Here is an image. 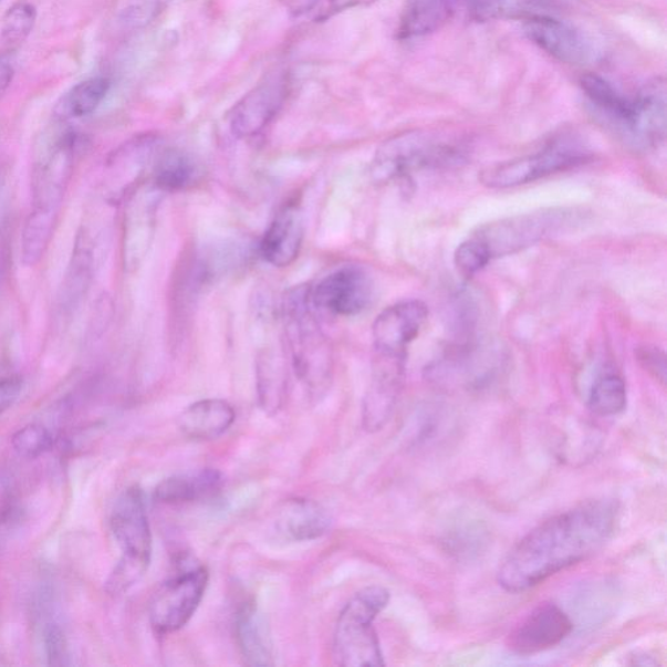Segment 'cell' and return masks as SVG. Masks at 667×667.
I'll use <instances>...</instances> for the list:
<instances>
[{
    "label": "cell",
    "instance_id": "cell-26",
    "mask_svg": "<svg viewBox=\"0 0 667 667\" xmlns=\"http://www.w3.org/2000/svg\"><path fill=\"white\" fill-rule=\"evenodd\" d=\"M59 210L32 208L21 235V260L32 268L45 256L54 237Z\"/></svg>",
    "mask_w": 667,
    "mask_h": 667
},
{
    "label": "cell",
    "instance_id": "cell-5",
    "mask_svg": "<svg viewBox=\"0 0 667 667\" xmlns=\"http://www.w3.org/2000/svg\"><path fill=\"white\" fill-rule=\"evenodd\" d=\"M461 152L456 144L431 132L410 131L388 138L376 152L371 167L378 183L400 179L421 168L458 163Z\"/></svg>",
    "mask_w": 667,
    "mask_h": 667
},
{
    "label": "cell",
    "instance_id": "cell-17",
    "mask_svg": "<svg viewBox=\"0 0 667 667\" xmlns=\"http://www.w3.org/2000/svg\"><path fill=\"white\" fill-rule=\"evenodd\" d=\"M332 523L329 512L320 503L302 498L285 501L275 520L277 532L298 542L324 536Z\"/></svg>",
    "mask_w": 667,
    "mask_h": 667
},
{
    "label": "cell",
    "instance_id": "cell-7",
    "mask_svg": "<svg viewBox=\"0 0 667 667\" xmlns=\"http://www.w3.org/2000/svg\"><path fill=\"white\" fill-rule=\"evenodd\" d=\"M566 209H549L522 215L482 226L473 238L488 249L490 258H503L551 238L576 221Z\"/></svg>",
    "mask_w": 667,
    "mask_h": 667
},
{
    "label": "cell",
    "instance_id": "cell-15",
    "mask_svg": "<svg viewBox=\"0 0 667 667\" xmlns=\"http://www.w3.org/2000/svg\"><path fill=\"white\" fill-rule=\"evenodd\" d=\"M305 235L303 211L298 205H285L277 212L260 243L262 259L274 268L292 265L302 251Z\"/></svg>",
    "mask_w": 667,
    "mask_h": 667
},
{
    "label": "cell",
    "instance_id": "cell-25",
    "mask_svg": "<svg viewBox=\"0 0 667 667\" xmlns=\"http://www.w3.org/2000/svg\"><path fill=\"white\" fill-rule=\"evenodd\" d=\"M110 87L112 83L104 76L79 83L58 101L54 108L55 116L64 122L93 114L106 98Z\"/></svg>",
    "mask_w": 667,
    "mask_h": 667
},
{
    "label": "cell",
    "instance_id": "cell-27",
    "mask_svg": "<svg viewBox=\"0 0 667 667\" xmlns=\"http://www.w3.org/2000/svg\"><path fill=\"white\" fill-rule=\"evenodd\" d=\"M93 254L90 240L80 237L72 254L70 269L62 288V308L65 311L76 310L85 298L92 281Z\"/></svg>",
    "mask_w": 667,
    "mask_h": 667
},
{
    "label": "cell",
    "instance_id": "cell-34",
    "mask_svg": "<svg viewBox=\"0 0 667 667\" xmlns=\"http://www.w3.org/2000/svg\"><path fill=\"white\" fill-rule=\"evenodd\" d=\"M23 392V381L19 377L0 378V415L9 410Z\"/></svg>",
    "mask_w": 667,
    "mask_h": 667
},
{
    "label": "cell",
    "instance_id": "cell-30",
    "mask_svg": "<svg viewBox=\"0 0 667 667\" xmlns=\"http://www.w3.org/2000/svg\"><path fill=\"white\" fill-rule=\"evenodd\" d=\"M11 445L19 457L37 459L54 446V436L42 424H29L12 436Z\"/></svg>",
    "mask_w": 667,
    "mask_h": 667
},
{
    "label": "cell",
    "instance_id": "cell-6",
    "mask_svg": "<svg viewBox=\"0 0 667 667\" xmlns=\"http://www.w3.org/2000/svg\"><path fill=\"white\" fill-rule=\"evenodd\" d=\"M590 159V152L576 138L563 137L554 140L541 152L530 156L498 164L482 170L479 179L482 186L492 189H508L528 185L549 175L567 171Z\"/></svg>",
    "mask_w": 667,
    "mask_h": 667
},
{
    "label": "cell",
    "instance_id": "cell-19",
    "mask_svg": "<svg viewBox=\"0 0 667 667\" xmlns=\"http://www.w3.org/2000/svg\"><path fill=\"white\" fill-rule=\"evenodd\" d=\"M237 419V414L222 399H204L188 406L179 416L178 427L190 439L208 441L221 437Z\"/></svg>",
    "mask_w": 667,
    "mask_h": 667
},
{
    "label": "cell",
    "instance_id": "cell-32",
    "mask_svg": "<svg viewBox=\"0 0 667 667\" xmlns=\"http://www.w3.org/2000/svg\"><path fill=\"white\" fill-rule=\"evenodd\" d=\"M490 261H492V258H490L486 246L473 237L461 243L456 256H454V262H456L459 274L466 278L478 274Z\"/></svg>",
    "mask_w": 667,
    "mask_h": 667
},
{
    "label": "cell",
    "instance_id": "cell-14",
    "mask_svg": "<svg viewBox=\"0 0 667 667\" xmlns=\"http://www.w3.org/2000/svg\"><path fill=\"white\" fill-rule=\"evenodd\" d=\"M524 32L528 39L562 63L582 65L592 58L591 42L585 35L549 14L527 19Z\"/></svg>",
    "mask_w": 667,
    "mask_h": 667
},
{
    "label": "cell",
    "instance_id": "cell-28",
    "mask_svg": "<svg viewBox=\"0 0 667 667\" xmlns=\"http://www.w3.org/2000/svg\"><path fill=\"white\" fill-rule=\"evenodd\" d=\"M626 406L627 388L621 376L609 373L593 384L588 397V408L592 414L601 417L617 416Z\"/></svg>",
    "mask_w": 667,
    "mask_h": 667
},
{
    "label": "cell",
    "instance_id": "cell-36",
    "mask_svg": "<svg viewBox=\"0 0 667 667\" xmlns=\"http://www.w3.org/2000/svg\"><path fill=\"white\" fill-rule=\"evenodd\" d=\"M14 71L12 64L6 61L4 58H0V97L9 90L12 84Z\"/></svg>",
    "mask_w": 667,
    "mask_h": 667
},
{
    "label": "cell",
    "instance_id": "cell-20",
    "mask_svg": "<svg viewBox=\"0 0 667 667\" xmlns=\"http://www.w3.org/2000/svg\"><path fill=\"white\" fill-rule=\"evenodd\" d=\"M235 633L243 656L249 666L273 665V643L269 626L253 603H247L240 607L237 621H235Z\"/></svg>",
    "mask_w": 667,
    "mask_h": 667
},
{
    "label": "cell",
    "instance_id": "cell-39",
    "mask_svg": "<svg viewBox=\"0 0 667 667\" xmlns=\"http://www.w3.org/2000/svg\"><path fill=\"white\" fill-rule=\"evenodd\" d=\"M2 2H3V0H0V3H2Z\"/></svg>",
    "mask_w": 667,
    "mask_h": 667
},
{
    "label": "cell",
    "instance_id": "cell-18",
    "mask_svg": "<svg viewBox=\"0 0 667 667\" xmlns=\"http://www.w3.org/2000/svg\"><path fill=\"white\" fill-rule=\"evenodd\" d=\"M284 350V346L267 347L256 362L260 407L270 416L280 413L288 395L289 371Z\"/></svg>",
    "mask_w": 667,
    "mask_h": 667
},
{
    "label": "cell",
    "instance_id": "cell-3",
    "mask_svg": "<svg viewBox=\"0 0 667 667\" xmlns=\"http://www.w3.org/2000/svg\"><path fill=\"white\" fill-rule=\"evenodd\" d=\"M110 527L122 556L107 579L106 591L122 595L140 581L152 560V531L140 488L131 487L117 498Z\"/></svg>",
    "mask_w": 667,
    "mask_h": 667
},
{
    "label": "cell",
    "instance_id": "cell-4",
    "mask_svg": "<svg viewBox=\"0 0 667 667\" xmlns=\"http://www.w3.org/2000/svg\"><path fill=\"white\" fill-rule=\"evenodd\" d=\"M388 601L390 592L384 586L371 585L357 592L344 605L334 633L333 654L336 664L346 667L385 665L373 623L384 612Z\"/></svg>",
    "mask_w": 667,
    "mask_h": 667
},
{
    "label": "cell",
    "instance_id": "cell-23",
    "mask_svg": "<svg viewBox=\"0 0 667 667\" xmlns=\"http://www.w3.org/2000/svg\"><path fill=\"white\" fill-rule=\"evenodd\" d=\"M222 486V476L215 469L189 475L173 476L158 483L154 498L167 504L188 503L208 498Z\"/></svg>",
    "mask_w": 667,
    "mask_h": 667
},
{
    "label": "cell",
    "instance_id": "cell-12",
    "mask_svg": "<svg viewBox=\"0 0 667 667\" xmlns=\"http://www.w3.org/2000/svg\"><path fill=\"white\" fill-rule=\"evenodd\" d=\"M406 356L377 354L363 403V427L369 434L384 429L392 419L405 377Z\"/></svg>",
    "mask_w": 667,
    "mask_h": 667
},
{
    "label": "cell",
    "instance_id": "cell-2",
    "mask_svg": "<svg viewBox=\"0 0 667 667\" xmlns=\"http://www.w3.org/2000/svg\"><path fill=\"white\" fill-rule=\"evenodd\" d=\"M310 288L299 285L283 298L282 320L288 352L296 376L313 395L332 383L333 348L313 312Z\"/></svg>",
    "mask_w": 667,
    "mask_h": 667
},
{
    "label": "cell",
    "instance_id": "cell-33",
    "mask_svg": "<svg viewBox=\"0 0 667 667\" xmlns=\"http://www.w3.org/2000/svg\"><path fill=\"white\" fill-rule=\"evenodd\" d=\"M45 649L49 664L54 666L69 665L67 639L58 625H50L45 632Z\"/></svg>",
    "mask_w": 667,
    "mask_h": 667
},
{
    "label": "cell",
    "instance_id": "cell-37",
    "mask_svg": "<svg viewBox=\"0 0 667 667\" xmlns=\"http://www.w3.org/2000/svg\"><path fill=\"white\" fill-rule=\"evenodd\" d=\"M373 2H376V0H329L330 10L333 12L357 9V7L369 6Z\"/></svg>",
    "mask_w": 667,
    "mask_h": 667
},
{
    "label": "cell",
    "instance_id": "cell-9",
    "mask_svg": "<svg viewBox=\"0 0 667 667\" xmlns=\"http://www.w3.org/2000/svg\"><path fill=\"white\" fill-rule=\"evenodd\" d=\"M289 72L278 70L237 102L227 115L231 134L238 138H251L261 134L273 122L288 101Z\"/></svg>",
    "mask_w": 667,
    "mask_h": 667
},
{
    "label": "cell",
    "instance_id": "cell-16",
    "mask_svg": "<svg viewBox=\"0 0 667 667\" xmlns=\"http://www.w3.org/2000/svg\"><path fill=\"white\" fill-rule=\"evenodd\" d=\"M666 134V85L657 79L634 97V116L627 138L637 146H655Z\"/></svg>",
    "mask_w": 667,
    "mask_h": 667
},
{
    "label": "cell",
    "instance_id": "cell-29",
    "mask_svg": "<svg viewBox=\"0 0 667 667\" xmlns=\"http://www.w3.org/2000/svg\"><path fill=\"white\" fill-rule=\"evenodd\" d=\"M37 21V10L32 3L19 2L6 12L0 23V45L14 49L32 34Z\"/></svg>",
    "mask_w": 667,
    "mask_h": 667
},
{
    "label": "cell",
    "instance_id": "cell-13",
    "mask_svg": "<svg viewBox=\"0 0 667 667\" xmlns=\"http://www.w3.org/2000/svg\"><path fill=\"white\" fill-rule=\"evenodd\" d=\"M428 308L420 300H406L381 312L372 335L378 354L407 356V347L428 321Z\"/></svg>",
    "mask_w": 667,
    "mask_h": 667
},
{
    "label": "cell",
    "instance_id": "cell-21",
    "mask_svg": "<svg viewBox=\"0 0 667 667\" xmlns=\"http://www.w3.org/2000/svg\"><path fill=\"white\" fill-rule=\"evenodd\" d=\"M457 12L456 0H408L400 18L399 39H420L435 33Z\"/></svg>",
    "mask_w": 667,
    "mask_h": 667
},
{
    "label": "cell",
    "instance_id": "cell-10",
    "mask_svg": "<svg viewBox=\"0 0 667 667\" xmlns=\"http://www.w3.org/2000/svg\"><path fill=\"white\" fill-rule=\"evenodd\" d=\"M310 293L316 310L335 316H356L372 302L373 282L363 268L346 265L322 278Z\"/></svg>",
    "mask_w": 667,
    "mask_h": 667
},
{
    "label": "cell",
    "instance_id": "cell-11",
    "mask_svg": "<svg viewBox=\"0 0 667 667\" xmlns=\"http://www.w3.org/2000/svg\"><path fill=\"white\" fill-rule=\"evenodd\" d=\"M573 629L566 612L553 603H542L511 629L506 644L517 655H536L560 645Z\"/></svg>",
    "mask_w": 667,
    "mask_h": 667
},
{
    "label": "cell",
    "instance_id": "cell-35",
    "mask_svg": "<svg viewBox=\"0 0 667 667\" xmlns=\"http://www.w3.org/2000/svg\"><path fill=\"white\" fill-rule=\"evenodd\" d=\"M639 357L644 368L664 385L666 378V365L663 352H658L656 348H644L640 351Z\"/></svg>",
    "mask_w": 667,
    "mask_h": 667
},
{
    "label": "cell",
    "instance_id": "cell-22",
    "mask_svg": "<svg viewBox=\"0 0 667 667\" xmlns=\"http://www.w3.org/2000/svg\"><path fill=\"white\" fill-rule=\"evenodd\" d=\"M581 84L591 104L601 114H604L607 121H611L626 137L633 122L634 98L627 97L607 80L593 75V73L585 75Z\"/></svg>",
    "mask_w": 667,
    "mask_h": 667
},
{
    "label": "cell",
    "instance_id": "cell-1",
    "mask_svg": "<svg viewBox=\"0 0 667 667\" xmlns=\"http://www.w3.org/2000/svg\"><path fill=\"white\" fill-rule=\"evenodd\" d=\"M618 517V503L603 498L546 519L506 555L498 583L510 593L525 592L591 559L613 536Z\"/></svg>",
    "mask_w": 667,
    "mask_h": 667
},
{
    "label": "cell",
    "instance_id": "cell-38",
    "mask_svg": "<svg viewBox=\"0 0 667 667\" xmlns=\"http://www.w3.org/2000/svg\"><path fill=\"white\" fill-rule=\"evenodd\" d=\"M457 3H458V9H459V7H460V6H459V3H460V0H457Z\"/></svg>",
    "mask_w": 667,
    "mask_h": 667
},
{
    "label": "cell",
    "instance_id": "cell-31",
    "mask_svg": "<svg viewBox=\"0 0 667 667\" xmlns=\"http://www.w3.org/2000/svg\"><path fill=\"white\" fill-rule=\"evenodd\" d=\"M173 0H124L121 17L132 28H144L160 17Z\"/></svg>",
    "mask_w": 667,
    "mask_h": 667
},
{
    "label": "cell",
    "instance_id": "cell-8",
    "mask_svg": "<svg viewBox=\"0 0 667 667\" xmlns=\"http://www.w3.org/2000/svg\"><path fill=\"white\" fill-rule=\"evenodd\" d=\"M209 582L208 569L185 567L159 586L149 607L150 625L158 635L179 632L200 606Z\"/></svg>",
    "mask_w": 667,
    "mask_h": 667
},
{
    "label": "cell",
    "instance_id": "cell-24",
    "mask_svg": "<svg viewBox=\"0 0 667 667\" xmlns=\"http://www.w3.org/2000/svg\"><path fill=\"white\" fill-rule=\"evenodd\" d=\"M200 168L187 153L178 149L159 152L153 166V181L160 192H180L199 180Z\"/></svg>",
    "mask_w": 667,
    "mask_h": 667
}]
</instances>
